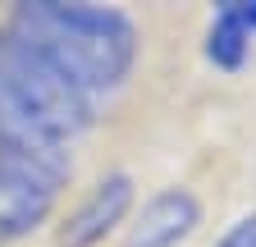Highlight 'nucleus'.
Wrapping results in <instances>:
<instances>
[{
  "label": "nucleus",
  "instance_id": "39448f33",
  "mask_svg": "<svg viewBox=\"0 0 256 247\" xmlns=\"http://www.w3.org/2000/svg\"><path fill=\"white\" fill-rule=\"evenodd\" d=\"M133 210V178L106 174L96 188L78 202V210L60 224V247H101Z\"/></svg>",
  "mask_w": 256,
  "mask_h": 247
},
{
  "label": "nucleus",
  "instance_id": "423d86ee",
  "mask_svg": "<svg viewBox=\"0 0 256 247\" xmlns=\"http://www.w3.org/2000/svg\"><path fill=\"white\" fill-rule=\"evenodd\" d=\"M256 37V0H224L206 28V60L215 69H242Z\"/></svg>",
  "mask_w": 256,
  "mask_h": 247
},
{
  "label": "nucleus",
  "instance_id": "f257e3e1",
  "mask_svg": "<svg viewBox=\"0 0 256 247\" xmlns=\"http://www.w3.org/2000/svg\"><path fill=\"white\" fill-rule=\"evenodd\" d=\"M5 32L32 55H42L92 106L128 82L142 46L138 23L124 10L87 5V0H28L10 14Z\"/></svg>",
  "mask_w": 256,
  "mask_h": 247
},
{
  "label": "nucleus",
  "instance_id": "20e7f679",
  "mask_svg": "<svg viewBox=\"0 0 256 247\" xmlns=\"http://www.w3.org/2000/svg\"><path fill=\"white\" fill-rule=\"evenodd\" d=\"M202 224V202L192 188H160L142 202V210L128 220L124 247H178L197 234Z\"/></svg>",
  "mask_w": 256,
  "mask_h": 247
},
{
  "label": "nucleus",
  "instance_id": "7ed1b4c3",
  "mask_svg": "<svg viewBox=\"0 0 256 247\" xmlns=\"http://www.w3.org/2000/svg\"><path fill=\"white\" fill-rule=\"evenodd\" d=\"M69 151H23L0 142V247L37 234L69 183Z\"/></svg>",
  "mask_w": 256,
  "mask_h": 247
},
{
  "label": "nucleus",
  "instance_id": "0eeeda50",
  "mask_svg": "<svg viewBox=\"0 0 256 247\" xmlns=\"http://www.w3.org/2000/svg\"><path fill=\"white\" fill-rule=\"evenodd\" d=\"M215 247H256V210L252 215H242V220H234L229 229L220 234V242Z\"/></svg>",
  "mask_w": 256,
  "mask_h": 247
},
{
  "label": "nucleus",
  "instance_id": "f03ea898",
  "mask_svg": "<svg viewBox=\"0 0 256 247\" xmlns=\"http://www.w3.org/2000/svg\"><path fill=\"white\" fill-rule=\"evenodd\" d=\"M92 128V101L42 55L0 32V142L23 151H69Z\"/></svg>",
  "mask_w": 256,
  "mask_h": 247
}]
</instances>
